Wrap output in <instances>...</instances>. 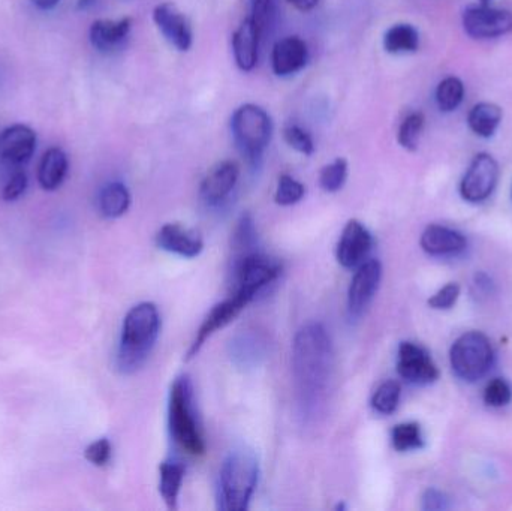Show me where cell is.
<instances>
[{
    "label": "cell",
    "instance_id": "cell-1",
    "mask_svg": "<svg viewBox=\"0 0 512 511\" xmlns=\"http://www.w3.org/2000/svg\"><path fill=\"white\" fill-rule=\"evenodd\" d=\"M292 371L298 404L306 416H313L325 404L333 372V347L321 324H307L295 336Z\"/></svg>",
    "mask_w": 512,
    "mask_h": 511
},
{
    "label": "cell",
    "instance_id": "cell-2",
    "mask_svg": "<svg viewBox=\"0 0 512 511\" xmlns=\"http://www.w3.org/2000/svg\"><path fill=\"white\" fill-rule=\"evenodd\" d=\"M159 330L161 317L153 303H140L126 314L117 353V368L120 372L132 374L146 363L155 347Z\"/></svg>",
    "mask_w": 512,
    "mask_h": 511
},
{
    "label": "cell",
    "instance_id": "cell-3",
    "mask_svg": "<svg viewBox=\"0 0 512 511\" xmlns=\"http://www.w3.org/2000/svg\"><path fill=\"white\" fill-rule=\"evenodd\" d=\"M259 465L248 450H234L222 464L219 474V507L225 511L249 509L258 485Z\"/></svg>",
    "mask_w": 512,
    "mask_h": 511
},
{
    "label": "cell",
    "instance_id": "cell-4",
    "mask_svg": "<svg viewBox=\"0 0 512 511\" xmlns=\"http://www.w3.org/2000/svg\"><path fill=\"white\" fill-rule=\"evenodd\" d=\"M168 423L174 443L191 456L206 453V441L194 407V389L188 377L174 381L168 405Z\"/></svg>",
    "mask_w": 512,
    "mask_h": 511
},
{
    "label": "cell",
    "instance_id": "cell-5",
    "mask_svg": "<svg viewBox=\"0 0 512 511\" xmlns=\"http://www.w3.org/2000/svg\"><path fill=\"white\" fill-rule=\"evenodd\" d=\"M231 129L240 152L249 161L261 159L273 132V123L267 111L255 104L242 105L233 114Z\"/></svg>",
    "mask_w": 512,
    "mask_h": 511
},
{
    "label": "cell",
    "instance_id": "cell-6",
    "mask_svg": "<svg viewBox=\"0 0 512 511\" xmlns=\"http://www.w3.org/2000/svg\"><path fill=\"white\" fill-rule=\"evenodd\" d=\"M493 359L495 354L492 344L480 332L465 333L451 348L450 360L454 374L469 383L483 378L492 368Z\"/></svg>",
    "mask_w": 512,
    "mask_h": 511
},
{
    "label": "cell",
    "instance_id": "cell-7",
    "mask_svg": "<svg viewBox=\"0 0 512 511\" xmlns=\"http://www.w3.org/2000/svg\"><path fill=\"white\" fill-rule=\"evenodd\" d=\"M282 272L279 261L259 254L258 251L234 261V278L236 291H243L255 299L259 291L276 281Z\"/></svg>",
    "mask_w": 512,
    "mask_h": 511
},
{
    "label": "cell",
    "instance_id": "cell-8",
    "mask_svg": "<svg viewBox=\"0 0 512 511\" xmlns=\"http://www.w3.org/2000/svg\"><path fill=\"white\" fill-rule=\"evenodd\" d=\"M499 179V165L489 153L475 156L463 177L460 192L469 203H481L495 191Z\"/></svg>",
    "mask_w": 512,
    "mask_h": 511
},
{
    "label": "cell",
    "instance_id": "cell-9",
    "mask_svg": "<svg viewBox=\"0 0 512 511\" xmlns=\"http://www.w3.org/2000/svg\"><path fill=\"white\" fill-rule=\"evenodd\" d=\"M463 27L475 39L498 38L512 32V12L490 5L471 6L463 14Z\"/></svg>",
    "mask_w": 512,
    "mask_h": 511
},
{
    "label": "cell",
    "instance_id": "cell-10",
    "mask_svg": "<svg viewBox=\"0 0 512 511\" xmlns=\"http://www.w3.org/2000/svg\"><path fill=\"white\" fill-rule=\"evenodd\" d=\"M252 300L254 299L249 294L243 293V291H234L230 299L218 303L201 324L200 330L189 348L188 359L197 356L207 339L212 338L218 330L228 326Z\"/></svg>",
    "mask_w": 512,
    "mask_h": 511
},
{
    "label": "cell",
    "instance_id": "cell-11",
    "mask_svg": "<svg viewBox=\"0 0 512 511\" xmlns=\"http://www.w3.org/2000/svg\"><path fill=\"white\" fill-rule=\"evenodd\" d=\"M397 372L408 383L424 384L438 380L439 372L430 354L414 342H402L397 359Z\"/></svg>",
    "mask_w": 512,
    "mask_h": 511
},
{
    "label": "cell",
    "instance_id": "cell-12",
    "mask_svg": "<svg viewBox=\"0 0 512 511\" xmlns=\"http://www.w3.org/2000/svg\"><path fill=\"white\" fill-rule=\"evenodd\" d=\"M36 149V134L26 125H14L0 134V165L18 170L30 161Z\"/></svg>",
    "mask_w": 512,
    "mask_h": 511
},
{
    "label": "cell",
    "instance_id": "cell-13",
    "mask_svg": "<svg viewBox=\"0 0 512 511\" xmlns=\"http://www.w3.org/2000/svg\"><path fill=\"white\" fill-rule=\"evenodd\" d=\"M382 266L378 260H367L358 266L348 290V311L351 317L363 314L381 284Z\"/></svg>",
    "mask_w": 512,
    "mask_h": 511
},
{
    "label": "cell",
    "instance_id": "cell-14",
    "mask_svg": "<svg viewBox=\"0 0 512 511\" xmlns=\"http://www.w3.org/2000/svg\"><path fill=\"white\" fill-rule=\"evenodd\" d=\"M372 246L373 237L370 231L357 219H351L343 228L342 236L337 243V261L345 269H355L366 261Z\"/></svg>",
    "mask_w": 512,
    "mask_h": 511
},
{
    "label": "cell",
    "instance_id": "cell-15",
    "mask_svg": "<svg viewBox=\"0 0 512 511\" xmlns=\"http://www.w3.org/2000/svg\"><path fill=\"white\" fill-rule=\"evenodd\" d=\"M153 20L168 42L177 50L188 51L192 47V27L186 15L173 2L161 3L153 11Z\"/></svg>",
    "mask_w": 512,
    "mask_h": 511
},
{
    "label": "cell",
    "instance_id": "cell-16",
    "mask_svg": "<svg viewBox=\"0 0 512 511\" xmlns=\"http://www.w3.org/2000/svg\"><path fill=\"white\" fill-rule=\"evenodd\" d=\"M159 248L185 258H195L203 252L204 242L200 234L182 227L180 224H167L156 236Z\"/></svg>",
    "mask_w": 512,
    "mask_h": 511
},
{
    "label": "cell",
    "instance_id": "cell-17",
    "mask_svg": "<svg viewBox=\"0 0 512 511\" xmlns=\"http://www.w3.org/2000/svg\"><path fill=\"white\" fill-rule=\"evenodd\" d=\"M240 168L236 162L225 161L216 165L201 183V197L210 204L224 201L236 188Z\"/></svg>",
    "mask_w": 512,
    "mask_h": 511
},
{
    "label": "cell",
    "instance_id": "cell-18",
    "mask_svg": "<svg viewBox=\"0 0 512 511\" xmlns=\"http://www.w3.org/2000/svg\"><path fill=\"white\" fill-rule=\"evenodd\" d=\"M307 45L298 36H288L277 42L271 54L274 74L280 77L295 74L304 68L307 62Z\"/></svg>",
    "mask_w": 512,
    "mask_h": 511
},
{
    "label": "cell",
    "instance_id": "cell-19",
    "mask_svg": "<svg viewBox=\"0 0 512 511\" xmlns=\"http://www.w3.org/2000/svg\"><path fill=\"white\" fill-rule=\"evenodd\" d=\"M421 248L435 257H447L465 251L466 239L459 231L442 225H429L421 236Z\"/></svg>",
    "mask_w": 512,
    "mask_h": 511
},
{
    "label": "cell",
    "instance_id": "cell-20",
    "mask_svg": "<svg viewBox=\"0 0 512 511\" xmlns=\"http://www.w3.org/2000/svg\"><path fill=\"white\" fill-rule=\"evenodd\" d=\"M131 18L122 20H98L90 27V42L102 53L119 50L131 32Z\"/></svg>",
    "mask_w": 512,
    "mask_h": 511
},
{
    "label": "cell",
    "instance_id": "cell-21",
    "mask_svg": "<svg viewBox=\"0 0 512 511\" xmlns=\"http://www.w3.org/2000/svg\"><path fill=\"white\" fill-rule=\"evenodd\" d=\"M259 41L261 36L256 30L254 21L251 17L246 18L233 35L234 57L242 71H252L258 63Z\"/></svg>",
    "mask_w": 512,
    "mask_h": 511
},
{
    "label": "cell",
    "instance_id": "cell-22",
    "mask_svg": "<svg viewBox=\"0 0 512 511\" xmlns=\"http://www.w3.org/2000/svg\"><path fill=\"white\" fill-rule=\"evenodd\" d=\"M68 174V158L59 147L47 150L38 167V182L45 191H56Z\"/></svg>",
    "mask_w": 512,
    "mask_h": 511
},
{
    "label": "cell",
    "instance_id": "cell-23",
    "mask_svg": "<svg viewBox=\"0 0 512 511\" xmlns=\"http://www.w3.org/2000/svg\"><path fill=\"white\" fill-rule=\"evenodd\" d=\"M502 122V110L493 102H480L469 111L468 123L475 134L483 138L492 137Z\"/></svg>",
    "mask_w": 512,
    "mask_h": 511
},
{
    "label": "cell",
    "instance_id": "cell-24",
    "mask_svg": "<svg viewBox=\"0 0 512 511\" xmlns=\"http://www.w3.org/2000/svg\"><path fill=\"white\" fill-rule=\"evenodd\" d=\"M131 206V194L123 183L111 182L99 194V210L105 218H120Z\"/></svg>",
    "mask_w": 512,
    "mask_h": 511
},
{
    "label": "cell",
    "instance_id": "cell-25",
    "mask_svg": "<svg viewBox=\"0 0 512 511\" xmlns=\"http://www.w3.org/2000/svg\"><path fill=\"white\" fill-rule=\"evenodd\" d=\"M159 492L164 498L168 509H177V500H179L180 489H182L183 479H185V467L179 462H164L159 467Z\"/></svg>",
    "mask_w": 512,
    "mask_h": 511
},
{
    "label": "cell",
    "instance_id": "cell-26",
    "mask_svg": "<svg viewBox=\"0 0 512 511\" xmlns=\"http://www.w3.org/2000/svg\"><path fill=\"white\" fill-rule=\"evenodd\" d=\"M384 47L388 53H414L420 47V35L411 24H396L384 36Z\"/></svg>",
    "mask_w": 512,
    "mask_h": 511
},
{
    "label": "cell",
    "instance_id": "cell-27",
    "mask_svg": "<svg viewBox=\"0 0 512 511\" xmlns=\"http://www.w3.org/2000/svg\"><path fill=\"white\" fill-rule=\"evenodd\" d=\"M256 245H258V234H256L255 221L249 213H246L239 219L234 231L233 249L236 252V258L256 252Z\"/></svg>",
    "mask_w": 512,
    "mask_h": 511
},
{
    "label": "cell",
    "instance_id": "cell-28",
    "mask_svg": "<svg viewBox=\"0 0 512 511\" xmlns=\"http://www.w3.org/2000/svg\"><path fill=\"white\" fill-rule=\"evenodd\" d=\"M280 0H252L251 20L254 21L261 39L270 35L279 15Z\"/></svg>",
    "mask_w": 512,
    "mask_h": 511
},
{
    "label": "cell",
    "instance_id": "cell-29",
    "mask_svg": "<svg viewBox=\"0 0 512 511\" xmlns=\"http://www.w3.org/2000/svg\"><path fill=\"white\" fill-rule=\"evenodd\" d=\"M463 96H465V86L457 77L445 78L436 89V102L445 113L456 110L462 104Z\"/></svg>",
    "mask_w": 512,
    "mask_h": 511
},
{
    "label": "cell",
    "instance_id": "cell-30",
    "mask_svg": "<svg viewBox=\"0 0 512 511\" xmlns=\"http://www.w3.org/2000/svg\"><path fill=\"white\" fill-rule=\"evenodd\" d=\"M391 441H393V447L397 452L418 450L424 444L420 425L415 422L400 423V425L394 426L393 432H391Z\"/></svg>",
    "mask_w": 512,
    "mask_h": 511
},
{
    "label": "cell",
    "instance_id": "cell-31",
    "mask_svg": "<svg viewBox=\"0 0 512 511\" xmlns=\"http://www.w3.org/2000/svg\"><path fill=\"white\" fill-rule=\"evenodd\" d=\"M400 384L397 381L390 380L382 383L376 390L372 398V407L379 414H393L399 407L400 402Z\"/></svg>",
    "mask_w": 512,
    "mask_h": 511
},
{
    "label": "cell",
    "instance_id": "cell-32",
    "mask_svg": "<svg viewBox=\"0 0 512 511\" xmlns=\"http://www.w3.org/2000/svg\"><path fill=\"white\" fill-rule=\"evenodd\" d=\"M424 122L426 120H424L423 113H411L403 120L399 128V135H397V140L403 149L409 150V152H415L418 149Z\"/></svg>",
    "mask_w": 512,
    "mask_h": 511
},
{
    "label": "cell",
    "instance_id": "cell-33",
    "mask_svg": "<svg viewBox=\"0 0 512 511\" xmlns=\"http://www.w3.org/2000/svg\"><path fill=\"white\" fill-rule=\"evenodd\" d=\"M348 177V162L343 158H337L331 164L325 165L319 174V185L325 192H337L345 185Z\"/></svg>",
    "mask_w": 512,
    "mask_h": 511
},
{
    "label": "cell",
    "instance_id": "cell-34",
    "mask_svg": "<svg viewBox=\"0 0 512 511\" xmlns=\"http://www.w3.org/2000/svg\"><path fill=\"white\" fill-rule=\"evenodd\" d=\"M304 192H306V189H304L303 183L298 182L289 174H282L279 177V182H277L274 201L280 204V206H292V204L301 201V198L304 197Z\"/></svg>",
    "mask_w": 512,
    "mask_h": 511
},
{
    "label": "cell",
    "instance_id": "cell-35",
    "mask_svg": "<svg viewBox=\"0 0 512 511\" xmlns=\"http://www.w3.org/2000/svg\"><path fill=\"white\" fill-rule=\"evenodd\" d=\"M511 398V386L502 378H496L492 383L487 384L486 390H484V402L489 407H505V405L510 404Z\"/></svg>",
    "mask_w": 512,
    "mask_h": 511
},
{
    "label": "cell",
    "instance_id": "cell-36",
    "mask_svg": "<svg viewBox=\"0 0 512 511\" xmlns=\"http://www.w3.org/2000/svg\"><path fill=\"white\" fill-rule=\"evenodd\" d=\"M283 137H285L286 143L297 150V152L303 153V155H312L315 152V144H313L312 137L304 131L303 128L297 125H289L283 129Z\"/></svg>",
    "mask_w": 512,
    "mask_h": 511
},
{
    "label": "cell",
    "instance_id": "cell-37",
    "mask_svg": "<svg viewBox=\"0 0 512 511\" xmlns=\"http://www.w3.org/2000/svg\"><path fill=\"white\" fill-rule=\"evenodd\" d=\"M111 453H113V447H111L110 441L107 438H101L86 447L84 458L95 467H105L111 461Z\"/></svg>",
    "mask_w": 512,
    "mask_h": 511
},
{
    "label": "cell",
    "instance_id": "cell-38",
    "mask_svg": "<svg viewBox=\"0 0 512 511\" xmlns=\"http://www.w3.org/2000/svg\"><path fill=\"white\" fill-rule=\"evenodd\" d=\"M27 176L21 168L12 170L11 176L6 180L2 189V198L5 201H15L26 192Z\"/></svg>",
    "mask_w": 512,
    "mask_h": 511
},
{
    "label": "cell",
    "instance_id": "cell-39",
    "mask_svg": "<svg viewBox=\"0 0 512 511\" xmlns=\"http://www.w3.org/2000/svg\"><path fill=\"white\" fill-rule=\"evenodd\" d=\"M460 296V287L457 284L445 285L442 290H439L432 299L429 300V305L433 309H450L456 305L457 299Z\"/></svg>",
    "mask_w": 512,
    "mask_h": 511
},
{
    "label": "cell",
    "instance_id": "cell-40",
    "mask_svg": "<svg viewBox=\"0 0 512 511\" xmlns=\"http://www.w3.org/2000/svg\"><path fill=\"white\" fill-rule=\"evenodd\" d=\"M424 510H444L447 509V498L441 492L430 489L423 498Z\"/></svg>",
    "mask_w": 512,
    "mask_h": 511
},
{
    "label": "cell",
    "instance_id": "cell-41",
    "mask_svg": "<svg viewBox=\"0 0 512 511\" xmlns=\"http://www.w3.org/2000/svg\"><path fill=\"white\" fill-rule=\"evenodd\" d=\"M286 2L291 3L294 8H297L298 11H312L313 8L318 6L319 0H286Z\"/></svg>",
    "mask_w": 512,
    "mask_h": 511
},
{
    "label": "cell",
    "instance_id": "cell-42",
    "mask_svg": "<svg viewBox=\"0 0 512 511\" xmlns=\"http://www.w3.org/2000/svg\"><path fill=\"white\" fill-rule=\"evenodd\" d=\"M33 6L39 9V11H51L59 5L60 0H30Z\"/></svg>",
    "mask_w": 512,
    "mask_h": 511
},
{
    "label": "cell",
    "instance_id": "cell-43",
    "mask_svg": "<svg viewBox=\"0 0 512 511\" xmlns=\"http://www.w3.org/2000/svg\"><path fill=\"white\" fill-rule=\"evenodd\" d=\"M96 0H78L77 8L80 11H86V9L92 8L95 5Z\"/></svg>",
    "mask_w": 512,
    "mask_h": 511
},
{
    "label": "cell",
    "instance_id": "cell-44",
    "mask_svg": "<svg viewBox=\"0 0 512 511\" xmlns=\"http://www.w3.org/2000/svg\"><path fill=\"white\" fill-rule=\"evenodd\" d=\"M481 2V5H490V2H492V0H480Z\"/></svg>",
    "mask_w": 512,
    "mask_h": 511
}]
</instances>
